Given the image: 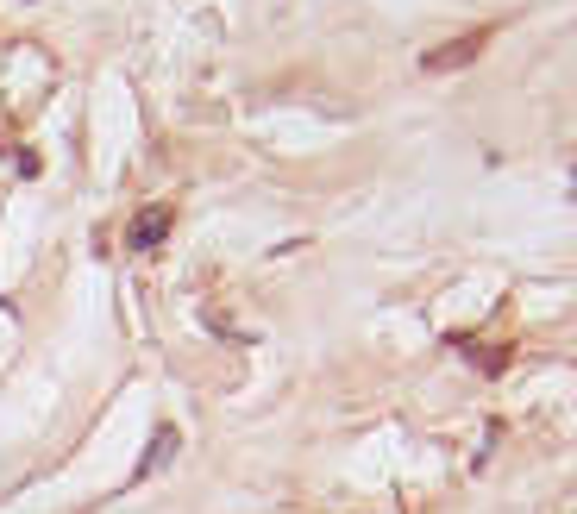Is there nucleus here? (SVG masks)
I'll list each match as a JSON object with an SVG mask.
<instances>
[{
    "label": "nucleus",
    "instance_id": "3",
    "mask_svg": "<svg viewBox=\"0 0 577 514\" xmlns=\"http://www.w3.org/2000/svg\"><path fill=\"white\" fill-rule=\"evenodd\" d=\"M170 452H176V427H157V439H151V452H145V458H138V471H132V477H138V483H145V477H151V471H157V464H164Z\"/></svg>",
    "mask_w": 577,
    "mask_h": 514
},
{
    "label": "nucleus",
    "instance_id": "2",
    "mask_svg": "<svg viewBox=\"0 0 577 514\" xmlns=\"http://www.w3.org/2000/svg\"><path fill=\"white\" fill-rule=\"evenodd\" d=\"M164 226H170V207H151V214H138V220H132V245H138V251L164 245Z\"/></svg>",
    "mask_w": 577,
    "mask_h": 514
},
{
    "label": "nucleus",
    "instance_id": "1",
    "mask_svg": "<svg viewBox=\"0 0 577 514\" xmlns=\"http://www.w3.org/2000/svg\"><path fill=\"white\" fill-rule=\"evenodd\" d=\"M483 44H490V32H471V38H458V44H446V51H427V69L440 76V69H458V63H471Z\"/></svg>",
    "mask_w": 577,
    "mask_h": 514
}]
</instances>
